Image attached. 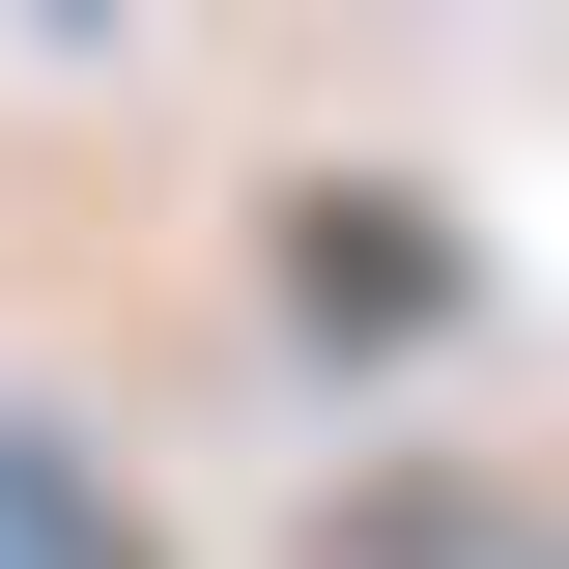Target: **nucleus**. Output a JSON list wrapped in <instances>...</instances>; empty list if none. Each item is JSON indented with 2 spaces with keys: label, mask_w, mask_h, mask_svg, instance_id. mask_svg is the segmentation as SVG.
I'll return each instance as SVG.
<instances>
[{
  "label": "nucleus",
  "mask_w": 569,
  "mask_h": 569,
  "mask_svg": "<svg viewBox=\"0 0 569 569\" xmlns=\"http://www.w3.org/2000/svg\"><path fill=\"white\" fill-rule=\"evenodd\" d=\"M342 569H569V541H541V512H485V485H370Z\"/></svg>",
  "instance_id": "f257e3e1"
}]
</instances>
